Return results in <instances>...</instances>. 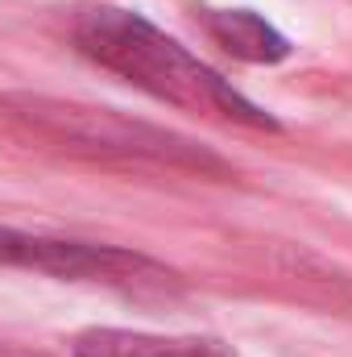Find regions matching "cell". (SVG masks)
<instances>
[{"instance_id": "6da1fadb", "label": "cell", "mask_w": 352, "mask_h": 357, "mask_svg": "<svg viewBox=\"0 0 352 357\" xmlns=\"http://www.w3.org/2000/svg\"><path fill=\"white\" fill-rule=\"evenodd\" d=\"M0 121L46 150L71 154L79 162L112 167V171H158V175H195V178H232L237 167L207 150L195 137H182L166 125H150L125 116L116 108L38 96V91H4Z\"/></svg>"}, {"instance_id": "7a4b0ae2", "label": "cell", "mask_w": 352, "mask_h": 357, "mask_svg": "<svg viewBox=\"0 0 352 357\" xmlns=\"http://www.w3.org/2000/svg\"><path fill=\"white\" fill-rule=\"evenodd\" d=\"M75 46L95 67L120 75L125 84L150 91L154 100H166L182 112L216 116L245 129H282L278 116H269L262 104H253L245 91H237L220 71H211L199 54H191L166 29L145 21L129 8H91L75 21Z\"/></svg>"}, {"instance_id": "3957f363", "label": "cell", "mask_w": 352, "mask_h": 357, "mask_svg": "<svg viewBox=\"0 0 352 357\" xmlns=\"http://www.w3.org/2000/svg\"><path fill=\"white\" fill-rule=\"evenodd\" d=\"M0 266L33 270V274L63 278V282H91V287L141 295V299H175L186 291V282L175 266H166L141 250L29 233L17 225H0Z\"/></svg>"}, {"instance_id": "277c9868", "label": "cell", "mask_w": 352, "mask_h": 357, "mask_svg": "<svg viewBox=\"0 0 352 357\" xmlns=\"http://www.w3.org/2000/svg\"><path fill=\"white\" fill-rule=\"evenodd\" d=\"M71 357H241L220 337H166L137 328H83Z\"/></svg>"}, {"instance_id": "5b68a950", "label": "cell", "mask_w": 352, "mask_h": 357, "mask_svg": "<svg viewBox=\"0 0 352 357\" xmlns=\"http://www.w3.org/2000/svg\"><path fill=\"white\" fill-rule=\"evenodd\" d=\"M199 25L224 54L253 63V67H273V63L290 59V50H294L290 38L253 8H199Z\"/></svg>"}]
</instances>
